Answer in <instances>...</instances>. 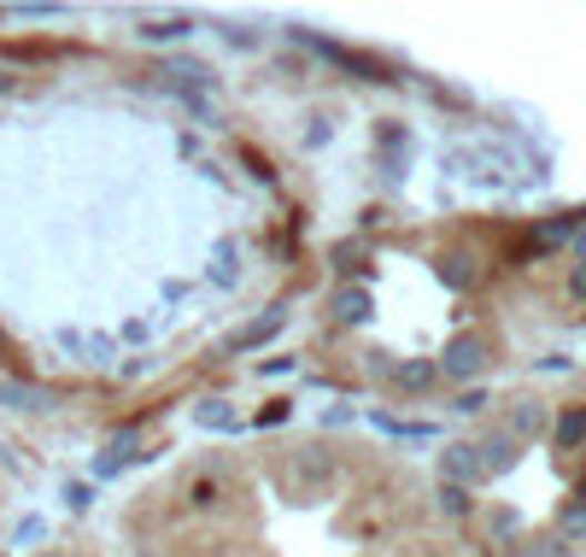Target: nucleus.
Returning a JSON list of instances; mask_svg holds the SVG:
<instances>
[{
    "label": "nucleus",
    "mask_w": 586,
    "mask_h": 557,
    "mask_svg": "<svg viewBox=\"0 0 586 557\" xmlns=\"http://www.w3.org/2000/svg\"><path fill=\"white\" fill-rule=\"evenodd\" d=\"M580 223H586V212H557V217H546V223L534 230V253H557V246H569Z\"/></svg>",
    "instance_id": "9d476101"
},
{
    "label": "nucleus",
    "mask_w": 586,
    "mask_h": 557,
    "mask_svg": "<svg viewBox=\"0 0 586 557\" xmlns=\"http://www.w3.org/2000/svg\"><path fill=\"white\" fill-rule=\"evenodd\" d=\"M287 417H293V405H287V399H270V405L259 411V417H253V423H259V428H282Z\"/></svg>",
    "instance_id": "4be33fe9"
},
{
    "label": "nucleus",
    "mask_w": 586,
    "mask_h": 557,
    "mask_svg": "<svg viewBox=\"0 0 586 557\" xmlns=\"http://www.w3.org/2000/svg\"><path fill=\"white\" fill-rule=\"evenodd\" d=\"M552 440H557L563 452L586 446V405H569V411H557V423H552Z\"/></svg>",
    "instance_id": "ddd939ff"
},
{
    "label": "nucleus",
    "mask_w": 586,
    "mask_h": 557,
    "mask_svg": "<svg viewBox=\"0 0 586 557\" xmlns=\"http://www.w3.org/2000/svg\"><path fill=\"white\" fill-rule=\"evenodd\" d=\"M12 94V71H0V100H7Z\"/></svg>",
    "instance_id": "2f4dec72"
},
{
    "label": "nucleus",
    "mask_w": 586,
    "mask_h": 557,
    "mask_svg": "<svg viewBox=\"0 0 586 557\" xmlns=\"http://www.w3.org/2000/svg\"><path fill=\"white\" fill-rule=\"evenodd\" d=\"M434 364H440V376H446V382H475L481 369L493 364V346H487V335L464 328V335H452V341H446V353H440Z\"/></svg>",
    "instance_id": "f03ea898"
},
{
    "label": "nucleus",
    "mask_w": 586,
    "mask_h": 557,
    "mask_svg": "<svg viewBox=\"0 0 586 557\" xmlns=\"http://www.w3.org/2000/svg\"><path fill=\"white\" fill-rule=\"evenodd\" d=\"M452 411H464V417H475V411H487V394H481V387H464Z\"/></svg>",
    "instance_id": "5701e85b"
},
{
    "label": "nucleus",
    "mask_w": 586,
    "mask_h": 557,
    "mask_svg": "<svg viewBox=\"0 0 586 557\" xmlns=\"http://www.w3.org/2000/svg\"><path fill=\"white\" fill-rule=\"evenodd\" d=\"M329 264H334L341 276H364V271H370V264H364V241H341V246L329 253Z\"/></svg>",
    "instance_id": "f3484780"
},
{
    "label": "nucleus",
    "mask_w": 586,
    "mask_h": 557,
    "mask_svg": "<svg viewBox=\"0 0 586 557\" xmlns=\"http://www.w3.org/2000/svg\"><path fill=\"white\" fill-rule=\"evenodd\" d=\"M41 557H71V551H41Z\"/></svg>",
    "instance_id": "72a5a7b5"
},
{
    "label": "nucleus",
    "mask_w": 586,
    "mask_h": 557,
    "mask_svg": "<svg viewBox=\"0 0 586 557\" xmlns=\"http://www.w3.org/2000/svg\"><path fill=\"white\" fill-rule=\"evenodd\" d=\"M65 7L59 0H12V7H0V18H59Z\"/></svg>",
    "instance_id": "6ab92c4d"
},
{
    "label": "nucleus",
    "mask_w": 586,
    "mask_h": 557,
    "mask_svg": "<svg viewBox=\"0 0 586 557\" xmlns=\"http://www.w3.org/2000/svg\"><path fill=\"white\" fill-rule=\"evenodd\" d=\"M434 505H440V517H452V523H464L469 510H475V499H469V487H452V482H440V493H434Z\"/></svg>",
    "instance_id": "2eb2a0df"
},
{
    "label": "nucleus",
    "mask_w": 586,
    "mask_h": 557,
    "mask_svg": "<svg viewBox=\"0 0 586 557\" xmlns=\"http://www.w3.org/2000/svg\"><path fill=\"white\" fill-rule=\"evenodd\" d=\"M329 312H334V323H341V328H358V323L375 317V294H370L364 282H341V287H334V300H329Z\"/></svg>",
    "instance_id": "7ed1b4c3"
},
{
    "label": "nucleus",
    "mask_w": 586,
    "mask_h": 557,
    "mask_svg": "<svg viewBox=\"0 0 586 557\" xmlns=\"http://www.w3.org/2000/svg\"><path fill=\"white\" fill-rule=\"evenodd\" d=\"M287 369H293V358H264L259 376H287Z\"/></svg>",
    "instance_id": "c85d7f7f"
},
{
    "label": "nucleus",
    "mask_w": 586,
    "mask_h": 557,
    "mask_svg": "<svg viewBox=\"0 0 586 557\" xmlns=\"http://www.w3.org/2000/svg\"><path fill=\"white\" fill-rule=\"evenodd\" d=\"M575 499H580V505H586V476H580V482H575Z\"/></svg>",
    "instance_id": "473e14b6"
},
{
    "label": "nucleus",
    "mask_w": 586,
    "mask_h": 557,
    "mask_svg": "<svg viewBox=\"0 0 586 557\" xmlns=\"http://www.w3.org/2000/svg\"><path fill=\"white\" fill-rule=\"evenodd\" d=\"M569 294L586 300V264H575V271H569Z\"/></svg>",
    "instance_id": "c756f323"
},
{
    "label": "nucleus",
    "mask_w": 586,
    "mask_h": 557,
    "mask_svg": "<svg viewBox=\"0 0 586 557\" xmlns=\"http://www.w3.org/2000/svg\"><path fill=\"white\" fill-rule=\"evenodd\" d=\"M0 405H12V411H53V394H48V387H36V382H0Z\"/></svg>",
    "instance_id": "f8f14e48"
},
{
    "label": "nucleus",
    "mask_w": 586,
    "mask_h": 557,
    "mask_svg": "<svg viewBox=\"0 0 586 557\" xmlns=\"http://www.w3.org/2000/svg\"><path fill=\"white\" fill-rule=\"evenodd\" d=\"M194 36V18H141V41H182Z\"/></svg>",
    "instance_id": "4468645a"
},
{
    "label": "nucleus",
    "mask_w": 586,
    "mask_h": 557,
    "mask_svg": "<svg viewBox=\"0 0 586 557\" xmlns=\"http://www.w3.org/2000/svg\"><path fill=\"white\" fill-rule=\"evenodd\" d=\"M434 276L446 282L452 294H469V287L481 282V259L464 253V246H452V253H440V259H434Z\"/></svg>",
    "instance_id": "423d86ee"
},
{
    "label": "nucleus",
    "mask_w": 586,
    "mask_h": 557,
    "mask_svg": "<svg viewBox=\"0 0 586 557\" xmlns=\"http://www.w3.org/2000/svg\"><path fill=\"white\" fill-rule=\"evenodd\" d=\"M212 282H218V287H235V241H218V253H212Z\"/></svg>",
    "instance_id": "aec40b11"
},
{
    "label": "nucleus",
    "mask_w": 586,
    "mask_h": 557,
    "mask_svg": "<svg viewBox=\"0 0 586 557\" xmlns=\"http://www.w3.org/2000/svg\"><path fill=\"white\" fill-rule=\"evenodd\" d=\"M487 534H493V546H505V540H516L522 534V510H511V505H498L493 517H487Z\"/></svg>",
    "instance_id": "a211bd4d"
},
{
    "label": "nucleus",
    "mask_w": 586,
    "mask_h": 557,
    "mask_svg": "<svg viewBox=\"0 0 586 557\" xmlns=\"http://www.w3.org/2000/svg\"><path fill=\"white\" fill-rule=\"evenodd\" d=\"M65 499H71V510H89V505H94V487L77 482V487H65Z\"/></svg>",
    "instance_id": "393cba45"
},
{
    "label": "nucleus",
    "mask_w": 586,
    "mask_h": 557,
    "mask_svg": "<svg viewBox=\"0 0 586 557\" xmlns=\"http://www.w3.org/2000/svg\"><path fill=\"white\" fill-rule=\"evenodd\" d=\"M223 499V487L212 482V476H200V482H188V505H194V510H212Z\"/></svg>",
    "instance_id": "412c9836"
},
{
    "label": "nucleus",
    "mask_w": 586,
    "mask_h": 557,
    "mask_svg": "<svg viewBox=\"0 0 586 557\" xmlns=\"http://www.w3.org/2000/svg\"><path fill=\"white\" fill-rule=\"evenodd\" d=\"M287 41H300V48L323 53L329 65H341L346 77H358V82H400V77H393V65H387V59H375V53H358V48H341V41H329V36L305 30V24H293V30H287Z\"/></svg>",
    "instance_id": "f257e3e1"
},
{
    "label": "nucleus",
    "mask_w": 586,
    "mask_h": 557,
    "mask_svg": "<svg viewBox=\"0 0 586 557\" xmlns=\"http://www.w3.org/2000/svg\"><path fill=\"white\" fill-rule=\"evenodd\" d=\"M475 458H481V476H511L516 458H522V446L505 435V428H493V435L475 440Z\"/></svg>",
    "instance_id": "39448f33"
},
{
    "label": "nucleus",
    "mask_w": 586,
    "mask_h": 557,
    "mask_svg": "<svg viewBox=\"0 0 586 557\" xmlns=\"http://www.w3.org/2000/svg\"><path fill=\"white\" fill-rule=\"evenodd\" d=\"M522 557H563V540H528Z\"/></svg>",
    "instance_id": "bb28decb"
},
{
    "label": "nucleus",
    "mask_w": 586,
    "mask_h": 557,
    "mask_svg": "<svg viewBox=\"0 0 586 557\" xmlns=\"http://www.w3.org/2000/svg\"><path fill=\"white\" fill-rule=\"evenodd\" d=\"M505 435L522 446V440H539V435H552V411L539 405V399H516L511 405V423H505Z\"/></svg>",
    "instance_id": "6e6552de"
},
{
    "label": "nucleus",
    "mask_w": 586,
    "mask_h": 557,
    "mask_svg": "<svg viewBox=\"0 0 586 557\" xmlns=\"http://www.w3.org/2000/svg\"><path fill=\"white\" fill-rule=\"evenodd\" d=\"M341 423H352V411H346V405H329V411H323V428H341Z\"/></svg>",
    "instance_id": "cd10ccee"
},
{
    "label": "nucleus",
    "mask_w": 586,
    "mask_h": 557,
    "mask_svg": "<svg viewBox=\"0 0 586 557\" xmlns=\"http://www.w3.org/2000/svg\"><path fill=\"white\" fill-rule=\"evenodd\" d=\"M223 41H229V48H259V30H246V24H229V30H223Z\"/></svg>",
    "instance_id": "b1692460"
},
{
    "label": "nucleus",
    "mask_w": 586,
    "mask_h": 557,
    "mask_svg": "<svg viewBox=\"0 0 586 557\" xmlns=\"http://www.w3.org/2000/svg\"><path fill=\"white\" fill-rule=\"evenodd\" d=\"M334 130H329V118H311V130H305V148H323Z\"/></svg>",
    "instance_id": "a878e982"
},
{
    "label": "nucleus",
    "mask_w": 586,
    "mask_h": 557,
    "mask_svg": "<svg viewBox=\"0 0 586 557\" xmlns=\"http://www.w3.org/2000/svg\"><path fill=\"white\" fill-rule=\"evenodd\" d=\"M440 482H452V487H475V482H481L475 440H452L446 452H440Z\"/></svg>",
    "instance_id": "0eeeda50"
},
{
    "label": "nucleus",
    "mask_w": 586,
    "mask_h": 557,
    "mask_svg": "<svg viewBox=\"0 0 586 557\" xmlns=\"http://www.w3.org/2000/svg\"><path fill=\"white\" fill-rule=\"evenodd\" d=\"M557 540H563V546H580V540H586V505H580V499H569V505L557 510Z\"/></svg>",
    "instance_id": "dca6fc26"
},
{
    "label": "nucleus",
    "mask_w": 586,
    "mask_h": 557,
    "mask_svg": "<svg viewBox=\"0 0 586 557\" xmlns=\"http://www.w3.org/2000/svg\"><path fill=\"white\" fill-rule=\"evenodd\" d=\"M194 423H200V428H218V435H241L246 417H241V411L229 405V399L212 394V399H194Z\"/></svg>",
    "instance_id": "9b49d317"
},
{
    "label": "nucleus",
    "mask_w": 586,
    "mask_h": 557,
    "mask_svg": "<svg viewBox=\"0 0 586 557\" xmlns=\"http://www.w3.org/2000/svg\"><path fill=\"white\" fill-rule=\"evenodd\" d=\"M0 353H7V328H0Z\"/></svg>",
    "instance_id": "f704fd0d"
},
{
    "label": "nucleus",
    "mask_w": 586,
    "mask_h": 557,
    "mask_svg": "<svg viewBox=\"0 0 586 557\" xmlns=\"http://www.w3.org/2000/svg\"><path fill=\"white\" fill-rule=\"evenodd\" d=\"M400 394H434V382H440V364L434 358H400L393 364V376H387Z\"/></svg>",
    "instance_id": "1a4fd4ad"
},
{
    "label": "nucleus",
    "mask_w": 586,
    "mask_h": 557,
    "mask_svg": "<svg viewBox=\"0 0 586 557\" xmlns=\"http://www.w3.org/2000/svg\"><path fill=\"white\" fill-rule=\"evenodd\" d=\"M569 246H575V264H586V223L575 230V241H569Z\"/></svg>",
    "instance_id": "7c9ffc66"
},
{
    "label": "nucleus",
    "mask_w": 586,
    "mask_h": 557,
    "mask_svg": "<svg viewBox=\"0 0 586 557\" xmlns=\"http://www.w3.org/2000/svg\"><path fill=\"white\" fill-rule=\"evenodd\" d=\"M282 328H287V300H276V305H264V312H259L253 323H246V328H235V341H229V346H235V353H253V346H264V341H276V335H282Z\"/></svg>",
    "instance_id": "20e7f679"
}]
</instances>
